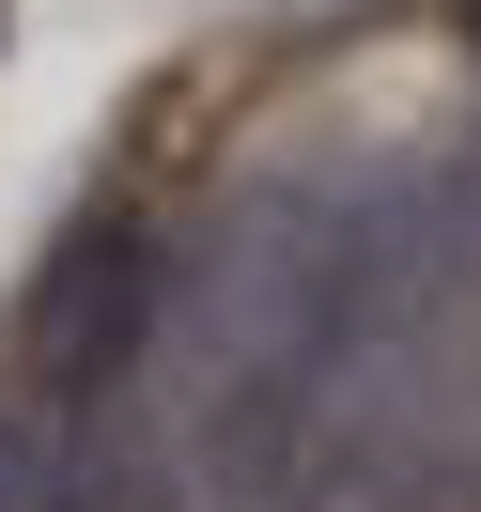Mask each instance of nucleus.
Returning <instances> with one entry per match:
<instances>
[{"instance_id":"nucleus-1","label":"nucleus","mask_w":481,"mask_h":512,"mask_svg":"<svg viewBox=\"0 0 481 512\" xmlns=\"http://www.w3.org/2000/svg\"><path fill=\"white\" fill-rule=\"evenodd\" d=\"M156 326H171V249L140 218H78L63 249L32 264V295H16V342H0V373L32 388V404L94 419V404H140V373H156Z\"/></svg>"}]
</instances>
